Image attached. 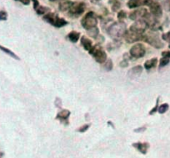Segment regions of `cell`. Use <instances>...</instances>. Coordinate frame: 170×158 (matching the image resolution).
I'll return each mask as SVG.
<instances>
[{
	"instance_id": "1",
	"label": "cell",
	"mask_w": 170,
	"mask_h": 158,
	"mask_svg": "<svg viewBox=\"0 0 170 158\" xmlns=\"http://www.w3.org/2000/svg\"><path fill=\"white\" fill-rule=\"evenodd\" d=\"M126 30V25L123 21H119L110 25L108 29V33L111 38L117 41L124 37Z\"/></svg>"
},
{
	"instance_id": "2",
	"label": "cell",
	"mask_w": 170,
	"mask_h": 158,
	"mask_svg": "<svg viewBox=\"0 0 170 158\" xmlns=\"http://www.w3.org/2000/svg\"><path fill=\"white\" fill-rule=\"evenodd\" d=\"M43 20L57 28L64 27L68 24V22L64 18L58 17L57 14H55L54 13H49L45 14L43 16Z\"/></svg>"
},
{
	"instance_id": "3",
	"label": "cell",
	"mask_w": 170,
	"mask_h": 158,
	"mask_svg": "<svg viewBox=\"0 0 170 158\" xmlns=\"http://www.w3.org/2000/svg\"><path fill=\"white\" fill-rule=\"evenodd\" d=\"M81 25L87 30L97 27L98 19L95 13L94 12L87 13L81 20Z\"/></svg>"
},
{
	"instance_id": "4",
	"label": "cell",
	"mask_w": 170,
	"mask_h": 158,
	"mask_svg": "<svg viewBox=\"0 0 170 158\" xmlns=\"http://www.w3.org/2000/svg\"><path fill=\"white\" fill-rule=\"evenodd\" d=\"M88 52H89V54L94 57V60L97 61L98 63L103 64V63L106 62L107 54L98 44L93 46V48Z\"/></svg>"
},
{
	"instance_id": "5",
	"label": "cell",
	"mask_w": 170,
	"mask_h": 158,
	"mask_svg": "<svg viewBox=\"0 0 170 158\" xmlns=\"http://www.w3.org/2000/svg\"><path fill=\"white\" fill-rule=\"evenodd\" d=\"M142 40L145 41L146 43L149 44L150 45L154 47L156 49H161L164 47V44L162 43L158 35L155 33H148L145 35L143 34V40Z\"/></svg>"
},
{
	"instance_id": "6",
	"label": "cell",
	"mask_w": 170,
	"mask_h": 158,
	"mask_svg": "<svg viewBox=\"0 0 170 158\" xmlns=\"http://www.w3.org/2000/svg\"><path fill=\"white\" fill-rule=\"evenodd\" d=\"M149 28V25L144 19H139L134 22L129 28V30L133 31L134 33L143 34Z\"/></svg>"
},
{
	"instance_id": "7",
	"label": "cell",
	"mask_w": 170,
	"mask_h": 158,
	"mask_svg": "<svg viewBox=\"0 0 170 158\" xmlns=\"http://www.w3.org/2000/svg\"><path fill=\"white\" fill-rule=\"evenodd\" d=\"M129 54H130L131 57H133V58H142L146 54L145 47L143 44L138 43L136 44H134V46H132Z\"/></svg>"
},
{
	"instance_id": "8",
	"label": "cell",
	"mask_w": 170,
	"mask_h": 158,
	"mask_svg": "<svg viewBox=\"0 0 170 158\" xmlns=\"http://www.w3.org/2000/svg\"><path fill=\"white\" fill-rule=\"evenodd\" d=\"M85 9H86V4L84 3H73L68 11L70 15L78 17L84 12Z\"/></svg>"
},
{
	"instance_id": "9",
	"label": "cell",
	"mask_w": 170,
	"mask_h": 158,
	"mask_svg": "<svg viewBox=\"0 0 170 158\" xmlns=\"http://www.w3.org/2000/svg\"><path fill=\"white\" fill-rule=\"evenodd\" d=\"M124 38L126 40V42L132 44V43L138 42L139 40H143V34L134 33L131 30H126L124 35Z\"/></svg>"
},
{
	"instance_id": "10",
	"label": "cell",
	"mask_w": 170,
	"mask_h": 158,
	"mask_svg": "<svg viewBox=\"0 0 170 158\" xmlns=\"http://www.w3.org/2000/svg\"><path fill=\"white\" fill-rule=\"evenodd\" d=\"M149 9H150V13L152 14L154 18H161L163 15V9H162L161 5L157 2H153L149 5Z\"/></svg>"
},
{
	"instance_id": "11",
	"label": "cell",
	"mask_w": 170,
	"mask_h": 158,
	"mask_svg": "<svg viewBox=\"0 0 170 158\" xmlns=\"http://www.w3.org/2000/svg\"><path fill=\"white\" fill-rule=\"evenodd\" d=\"M148 10L146 9H139L134 10L129 13V18L131 20H139V19H143L146 14L148 13Z\"/></svg>"
},
{
	"instance_id": "12",
	"label": "cell",
	"mask_w": 170,
	"mask_h": 158,
	"mask_svg": "<svg viewBox=\"0 0 170 158\" xmlns=\"http://www.w3.org/2000/svg\"><path fill=\"white\" fill-rule=\"evenodd\" d=\"M132 146H134L135 149H137L140 153H142L143 155L147 154L148 150L149 148V144L148 142H135L132 144Z\"/></svg>"
},
{
	"instance_id": "13",
	"label": "cell",
	"mask_w": 170,
	"mask_h": 158,
	"mask_svg": "<svg viewBox=\"0 0 170 158\" xmlns=\"http://www.w3.org/2000/svg\"><path fill=\"white\" fill-rule=\"evenodd\" d=\"M143 72V67L140 66V65H138V66H135L134 68H132L128 73V76L130 78V79H136L138 77H139L140 75Z\"/></svg>"
},
{
	"instance_id": "14",
	"label": "cell",
	"mask_w": 170,
	"mask_h": 158,
	"mask_svg": "<svg viewBox=\"0 0 170 158\" xmlns=\"http://www.w3.org/2000/svg\"><path fill=\"white\" fill-rule=\"evenodd\" d=\"M70 114L71 113H70L68 110H61V111L58 113V115L56 116V119L60 120L61 121H66L68 123V119L69 117Z\"/></svg>"
},
{
	"instance_id": "15",
	"label": "cell",
	"mask_w": 170,
	"mask_h": 158,
	"mask_svg": "<svg viewBox=\"0 0 170 158\" xmlns=\"http://www.w3.org/2000/svg\"><path fill=\"white\" fill-rule=\"evenodd\" d=\"M80 42H81V44L83 47V49H86L87 51H89L93 48V43H92V41L89 39H88V38H86L85 36H83L81 38Z\"/></svg>"
},
{
	"instance_id": "16",
	"label": "cell",
	"mask_w": 170,
	"mask_h": 158,
	"mask_svg": "<svg viewBox=\"0 0 170 158\" xmlns=\"http://www.w3.org/2000/svg\"><path fill=\"white\" fill-rule=\"evenodd\" d=\"M143 5V0H128L127 6L129 9H135Z\"/></svg>"
},
{
	"instance_id": "17",
	"label": "cell",
	"mask_w": 170,
	"mask_h": 158,
	"mask_svg": "<svg viewBox=\"0 0 170 158\" xmlns=\"http://www.w3.org/2000/svg\"><path fill=\"white\" fill-rule=\"evenodd\" d=\"M158 64V59L157 58H153L151 60H147L144 63V68H145L147 70H149L153 69V68H154L156 65Z\"/></svg>"
},
{
	"instance_id": "18",
	"label": "cell",
	"mask_w": 170,
	"mask_h": 158,
	"mask_svg": "<svg viewBox=\"0 0 170 158\" xmlns=\"http://www.w3.org/2000/svg\"><path fill=\"white\" fill-rule=\"evenodd\" d=\"M73 4V2H71V1H65V2H63L59 4L58 6V9L60 11L62 12H64V11H68L69 10L70 8L72 7V5Z\"/></svg>"
},
{
	"instance_id": "19",
	"label": "cell",
	"mask_w": 170,
	"mask_h": 158,
	"mask_svg": "<svg viewBox=\"0 0 170 158\" xmlns=\"http://www.w3.org/2000/svg\"><path fill=\"white\" fill-rule=\"evenodd\" d=\"M79 37H80V33L76 32V31H72L68 34V39L72 43H77L79 41Z\"/></svg>"
},
{
	"instance_id": "20",
	"label": "cell",
	"mask_w": 170,
	"mask_h": 158,
	"mask_svg": "<svg viewBox=\"0 0 170 158\" xmlns=\"http://www.w3.org/2000/svg\"><path fill=\"white\" fill-rule=\"evenodd\" d=\"M0 49L2 50L3 52H4L5 54H7V55H9L10 57H12V58L15 59V60H20V58L18 57V55H16V54H14L13 52L11 51L10 49H8V48H6V47H3V46L0 45Z\"/></svg>"
},
{
	"instance_id": "21",
	"label": "cell",
	"mask_w": 170,
	"mask_h": 158,
	"mask_svg": "<svg viewBox=\"0 0 170 158\" xmlns=\"http://www.w3.org/2000/svg\"><path fill=\"white\" fill-rule=\"evenodd\" d=\"M98 29L97 27L93 28L91 29H88L87 31V33L90 37H93V38H97V36L98 35Z\"/></svg>"
},
{
	"instance_id": "22",
	"label": "cell",
	"mask_w": 170,
	"mask_h": 158,
	"mask_svg": "<svg viewBox=\"0 0 170 158\" xmlns=\"http://www.w3.org/2000/svg\"><path fill=\"white\" fill-rule=\"evenodd\" d=\"M168 108H169L168 104H167V103L162 104L161 106H158V112L159 113V114H164V113L166 112L168 110Z\"/></svg>"
},
{
	"instance_id": "23",
	"label": "cell",
	"mask_w": 170,
	"mask_h": 158,
	"mask_svg": "<svg viewBox=\"0 0 170 158\" xmlns=\"http://www.w3.org/2000/svg\"><path fill=\"white\" fill-rule=\"evenodd\" d=\"M50 9L48 8V7H43V6H39L38 9H36V13L39 15H42V14H44L45 13H47L48 11H49Z\"/></svg>"
},
{
	"instance_id": "24",
	"label": "cell",
	"mask_w": 170,
	"mask_h": 158,
	"mask_svg": "<svg viewBox=\"0 0 170 158\" xmlns=\"http://www.w3.org/2000/svg\"><path fill=\"white\" fill-rule=\"evenodd\" d=\"M121 7V4H120V2L119 0H113L112 2V10L113 12H117Z\"/></svg>"
},
{
	"instance_id": "25",
	"label": "cell",
	"mask_w": 170,
	"mask_h": 158,
	"mask_svg": "<svg viewBox=\"0 0 170 158\" xmlns=\"http://www.w3.org/2000/svg\"><path fill=\"white\" fill-rule=\"evenodd\" d=\"M113 61L111 60H107L105 63H104V65H103V68H104V70H107V71H110V70H113Z\"/></svg>"
},
{
	"instance_id": "26",
	"label": "cell",
	"mask_w": 170,
	"mask_h": 158,
	"mask_svg": "<svg viewBox=\"0 0 170 158\" xmlns=\"http://www.w3.org/2000/svg\"><path fill=\"white\" fill-rule=\"evenodd\" d=\"M170 62V60L169 59H166V58H162L159 61V67L162 68V67H164L166 66L167 64H169Z\"/></svg>"
},
{
	"instance_id": "27",
	"label": "cell",
	"mask_w": 170,
	"mask_h": 158,
	"mask_svg": "<svg viewBox=\"0 0 170 158\" xmlns=\"http://www.w3.org/2000/svg\"><path fill=\"white\" fill-rule=\"evenodd\" d=\"M8 19V13L4 10H0V21H5Z\"/></svg>"
},
{
	"instance_id": "28",
	"label": "cell",
	"mask_w": 170,
	"mask_h": 158,
	"mask_svg": "<svg viewBox=\"0 0 170 158\" xmlns=\"http://www.w3.org/2000/svg\"><path fill=\"white\" fill-rule=\"evenodd\" d=\"M90 127V125L89 124H86V125H83L81 127H79L77 131L80 132V133H83L85 131H87L88 130V128Z\"/></svg>"
},
{
	"instance_id": "29",
	"label": "cell",
	"mask_w": 170,
	"mask_h": 158,
	"mask_svg": "<svg viewBox=\"0 0 170 158\" xmlns=\"http://www.w3.org/2000/svg\"><path fill=\"white\" fill-rule=\"evenodd\" d=\"M158 102H159V98L157 99L156 100V105H155V106L151 110H150V112H149V115H153L155 112H157L158 111Z\"/></svg>"
},
{
	"instance_id": "30",
	"label": "cell",
	"mask_w": 170,
	"mask_h": 158,
	"mask_svg": "<svg viewBox=\"0 0 170 158\" xmlns=\"http://www.w3.org/2000/svg\"><path fill=\"white\" fill-rule=\"evenodd\" d=\"M118 18H119V21H122L123 19L126 18V13H125L124 10L119 11V13H118Z\"/></svg>"
},
{
	"instance_id": "31",
	"label": "cell",
	"mask_w": 170,
	"mask_h": 158,
	"mask_svg": "<svg viewBox=\"0 0 170 158\" xmlns=\"http://www.w3.org/2000/svg\"><path fill=\"white\" fill-rule=\"evenodd\" d=\"M54 105L55 106L58 107V108H61V107H62V100H61L60 98L57 97L55 99Z\"/></svg>"
},
{
	"instance_id": "32",
	"label": "cell",
	"mask_w": 170,
	"mask_h": 158,
	"mask_svg": "<svg viewBox=\"0 0 170 158\" xmlns=\"http://www.w3.org/2000/svg\"><path fill=\"white\" fill-rule=\"evenodd\" d=\"M162 39L165 41H167V42L169 43L170 42V32H168L166 33H164L163 35H162Z\"/></svg>"
},
{
	"instance_id": "33",
	"label": "cell",
	"mask_w": 170,
	"mask_h": 158,
	"mask_svg": "<svg viewBox=\"0 0 170 158\" xmlns=\"http://www.w3.org/2000/svg\"><path fill=\"white\" fill-rule=\"evenodd\" d=\"M146 131V127L145 126H141V127H139V128H136V129H134V132H136V133H142L143 131Z\"/></svg>"
},
{
	"instance_id": "34",
	"label": "cell",
	"mask_w": 170,
	"mask_h": 158,
	"mask_svg": "<svg viewBox=\"0 0 170 158\" xmlns=\"http://www.w3.org/2000/svg\"><path fill=\"white\" fill-rule=\"evenodd\" d=\"M162 56H163V58L169 59L170 60V51L162 52Z\"/></svg>"
},
{
	"instance_id": "35",
	"label": "cell",
	"mask_w": 170,
	"mask_h": 158,
	"mask_svg": "<svg viewBox=\"0 0 170 158\" xmlns=\"http://www.w3.org/2000/svg\"><path fill=\"white\" fill-rule=\"evenodd\" d=\"M32 1L34 3V9L36 10L39 7V0H32Z\"/></svg>"
},
{
	"instance_id": "36",
	"label": "cell",
	"mask_w": 170,
	"mask_h": 158,
	"mask_svg": "<svg viewBox=\"0 0 170 158\" xmlns=\"http://www.w3.org/2000/svg\"><path fill=\"white\" fill-rule=\"evenodd\" d=\"M119 65L121 67H127L128 65V62L127 60H124H124L122 61Z\"/></svg>"
},
{
	"instance_id": "37",
	"label": "cell",
	"mask_w": 170,
	"mask_h": 158,
	"mask_svg": "<svg viewBox=\"0 0 170 158\" xmlns=\"http://www.w3.org/2000/svg\"><path fill=\"white\" fill-rule=\"evenodd\" d=\"M16 1H18V2H21L22 3H24V5H28L30 3L31 0H16Z\"/></svg>"
},
{
	"instance_id": "38",
	"label": "cell",
	"mask_w": 170,
	"mask_h": 158,
	"mask_svg": "<svg viewBox=\"0 0 170 158\" xmlns=\"http://www.w3.org/2000/svg\"><path fill=\"white\" fill-rule=\"evenodd\" d=\"M98 1H100V0H91V2L92 3H98Z\"/></svg>"
},
{
	"instance_id": "39",
	"label": "cell",
	"mask_w": 170,
	"mask_h": 158,
	"mask_svg": "<svg viewBox=\"0 0 170 158\" xmlns=\"http://www.w3.org/2000/svg\"><path fill=\"white\" fill-rule=\"evenodd\" d=\"M3 156V152H0V158H2V156Z\"/></svg>"
},
{
	"instance_id": "40",
	"label": "cell",
	"mask_w": 170,
	"mask_h": 158,
	"mask_svg": "<svg viewBox=\"0 0 170 158\" xmlns=\"http://www.w3.org/2000/svg\"><path fill=\"white\" fill-rule=\"evenodd\" d=\"M168 47H169V48H170V42H169V45H168Z\"/></svg>"
},
{
	"instance_id": "41",
	"label": "cell",
	"mask_w": 170,
	"mask_h": 158,
	"mask_svg": "<svg viewBox=\"0 0 170 158\" xmlns=\"http://www.w3.org/2000/svg\"><path fill=\"white\" fill-rule=\"evenodd\" d=\"M51 1H56V0H51Z\"/></svg>"
}]
</instances>
